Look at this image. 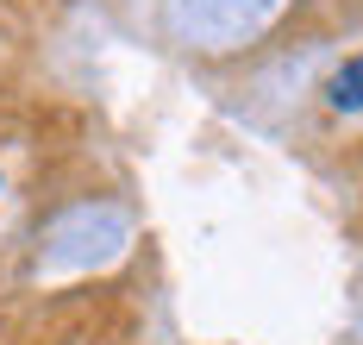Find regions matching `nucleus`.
I'll use <instances>...</instances> for the list:
<instances>
[{
	"label": "nucleus",
	"mask_w": 363,
	"mask_h": 345,
	"mask_svg": "<svg viewBox=\"0 0 363 345\" xmlns=\"http://www.w3.org/2000/svg\"><path fill=\"white\" fill-rule=\"evenodd\" d=\"M326 101L338 107V114H363V50H351V57H345V63L332 70Z\"/></svg>",
	"instance_id": "1"
}]
</instances>
